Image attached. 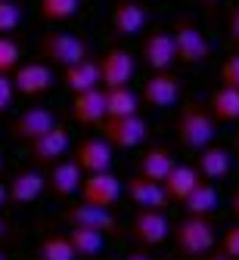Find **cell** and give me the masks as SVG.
I'll list each match as a JSON object with an SVG mask.
<instances>
[{
    "mask_svg": "<svg viewBox=\"0 0 239 260\" xmlns=\"http://www.w3.org/2000/svg\"><path fill=\"white\" fill-rule=\"evenodd\" d=\"M199 4H202L205 10H215V7H218V0H199Z\"/></svg>",
    "mask_w": 239,
    "mask_h": 260,
    "instance_id": "cell-40",
    "label": "cell"
},
{
    "mask_svg": "<svg viewBox=\"0 0 239 260\" xmlns=\"http://www.w3.org/2000/svg\"><path fill=\"white\" fill-rule=\"evenodd\" d=\"M38 47H41V56L50 59V65H62V69H68V65H75V62L90 56L87 44L75 35H65V31H47Z\"/></svg>",
    "mask_w": 239,
    "mask_h": 260,
    "instance_id": "cell-5",
    "label": "cell"
},
{
    "mask_svg": "<svg viewBox=\"0 0 239 260\" xmlns=\"http://www.w3.org/2000/svg\"><path fill=\"white\" fill-rule=\"evenodd\" d=\"M171 168H174V155H171L168 146H149L140 158V177L155 180V183H162L171 174Z\"/></svg>",
    "mask_w": 239,
    "mask_h": 260,
    "instance_id": "cell-24",
    "label": "cell"
},
{
    "mask_svg": "<svg viewBox=\"0 0 239 260\" xmlns=\"http://www.w3.org/2000/svg\"><path fill=\"white\" fill-rule=\"evenodd\" d=\"M171 31H174V35H171V41H174V56H177V62H183V65H199V62H205V59L211 56V44L205 41V35L199 31V25H196L193 19L180 16Z\"/></svg>",
    "mask_w": 239,
    "mask_h": 260,
    "instance_id": "cell-3",
    "label": "cell"
},
{
    "mask_svg": "<svg viewBox=\"0 0 239 260\" xmlns=\"http://www.w3.org/2000/svg\"><path fill=\"white\" fill-rule=\"evenodd\" d=\"M38 260H75V248L65 236H47L38 245Z\"/></svg>",
    "mask_w": 239,
    "mask_h": 260,
    "instance_id": "cell-29",
    "label": "cell"
},
{
    "mask_svg": "<svg viewBox=\"0 0 239 260\" xmlns=\"http://www.w3.org/2000/svg\"><path fill=\"white\" fill-rule=\"evenodd\" d=\"M72 115H75L78 124H99L102 118H106V90L93 87L87 93H75Z\"/></svg>",
    "mask_w": 239,
    "mask_h": 260,
    "instance_id": "cell-20",
    "label": "cell"
},
{
    "mask_svg": "<svg viewBox=\"0 0 239 260\" xmlns=\"http://www.w3.org/2000/svg\"><path fill=\"white\" fill-rule=\"evenodd\" d=\"M221 254H224L227 260H239V223L230 226V230L224 233V239H221Z\"/></svg>",
    "mask_w": 239,
    "mask_h": 260,
    "instance_id": "cell-34",
    "label": "cell"
},
{
    "mask_svg": "<svg viewBox=\"0 0 239 260\" xmlns=\"http://www.w3.org/2000/svg\"><path fill=\"white\" fill-rule=\"evenodd\" d=\"M115 149L102 140V137H87L78 143L75 149V165L84 171V174H99V171H109L112 168V155Z\"/></svg>",
    "mask_w": 239,
    "mask_h": 260,
    "instance_id": "cell-14",
    "label": "cell"
},
{
    "mask_svg": "<svg viewBox=\"0 0 239 260\" xmlns=\"http://www.w3.org/2000/svg\"><path fill=\"white\" fill-rule=\"evenodd\" d=\"M81 199H84V205L115 208V202L121 199V180H118L112 171L87 174V177L81 180Z\"/></svg>",
    "mask_w": 239,
    "mask_h": 260,
    "instance_id": "cell-8",
    "label": "cell"
},
{
    "mask_svg": "<svg viewBox=\"0 0 239 260\" xmlns=\"http://www.w3.org/2000/svg\"><path fill=\"white\" fill-rule=\"evenodd\" d=\"M174 242L183 257H199L215 248V223L211 217H183L174 226Z\"/></svg>",
    "mask_w": 239,
    "mask_h": 260,
    "instance_id": "cell-2",
    "label": "cell"
},
{
    "mask_svg": "<svg viewBox=\"0 0 239 260\" xmlns=\"http://www.w3.org/2000/svg\"><path fill=\"white\" fill-rule=\"evenodd\" d=\"M221 84L239 90V53L230 56V59H224V65H221Z\"/></svg>",
    "mask_w": 239,
    "mask_h": 260,
    "instance_id": "cell-33",
    "label": "cell"
},
{
    "mask_svg": "<svg viewBox=\"0 0 239 260\" xmlns=\"http://www.w3.org/2000/svg\"><path fill=\"white\" fill-rule=\"evenodd\" d=\"M137 62L127 50L121 47H109L99 59V87L102 90H115V87H127V81L134 78Z\"/></svg>",
    "mask_w": 239,
    "mask_h": 260,
    "instance_id": "cell-7",
    "label": "cell"
},
{
    "mask_svg": "<svg viewBox=\"0 0 239 260\" xmlns=\"http://www.w3.org/2000/svg\"><path fill=\"white\" fill-rule=\"evenodd\" d=\"M124 260H149L146 254H130V257H124Z\"/></svg>",
    "mask_w": 239,
    "mask_h": 260,
    "instance_id": "cell-41",
    "label": "cell"
},
{
    "mask_svg": "<svg viewBox=\"0 0 239 260\" xmlns=\"http://www.w3.org/2000/svg\"><path fill=\"white\" fill-rule=\"evenodd\" d=\"M99 137L106 140L112 149H137L146 134H149V127L140 115H127V118H102L99 124Z\"/></svg>",
    "mask_w": 239,
    "mask_h": 260,
    "instance_id": "cell-4",
    "label": "cell"
},
{
    "mask_svg": "<svg viewBox=\"0 0 239 260\" xmlns=\"http://www.w3.org/2000/svg\"><path fill=\"white\" fill-rule=\"evenodd\" d=\"M215 134H218V130H215V118H211V112L205 109L202 103L183 106L180 121H177V140H180V146L199 152L205 146H211Z\"/></svg>",
    "mask_w": 239,
    "mask_h": 260,
    "instance_id": "cell-1",
    "label": "cell"
},
{
    "mask_svg": "<svg viewBox=\"0 0 239 260\" xmlns=\"http://www.w3.org/2000/svg\"><path fill=\"white\" fill-rule=\"evenodd\" d=\"M81 7V0H41V16L47 22H65Z\"/></svg>",
    "mask_w": 239,
    "mask_h": 260,
    "instance_id": "cell-30",
    "label": "cell"
},
{
    "mask_svg": "<svg viewBox=\"0 0 239 260\" xmlns=\"http://www.w3.org/2000/svg\"><path fill=\"white\" fill-rule=\"evenodd\" d=\"M10 230H13V226H10L4 217H0V239H10Z\"/></svg>",
    "mask_w": 239,
    "mask_h": 260,
    "instance_id": "cell-37",
    "label": "cell"
},
{
    "mask_svg": "<svg viewBox=\"0 0 239 260\" xmlns=\"http://www.w3.org/2000/svg\"><path fill=\"white\" fill-rule=\"evenodd\" d=\"M62 220L68 226H81V230H96L102 236L118 233V220L112 214V208H96V205H68L62 211Z\"/></svg>",
    "mask_w": 239,
    "mask_h": 260,
    "instance_id": "cell-6",
    "label": "cell"
},
{
    "mask_svg": "<svg viewBox=\"0 0 239 260\" xmlns=\"http://www.w3.org/2000/svg\"><path fill=\"white\" fill-rule=\"evenodd\" d=\"M127 195H130V202L137 208H149V211H165L168 208V195H165L162 183L146 180L140 174L127 180Z\"/></svg>",
    "mask_w": 239,
    "mask_h": 260,
    "instance_id": "cell-18",
    "label": "cell"
},
{
    "mask_svg": "<svg viewBox=\"0 0 239 260\" xmlns=\"http://www.w3.org/2000/svg\"><path fill=\"white\" fill-rule=\"evenodd\" d=\"M236 149H239V134H236Z\"/></svg>",
    "mask_w": 239,
    "mask_h": 260,
    "instance_id": "cell-43",
    "label": "cell"
},
{
    "mask_svg": "<svg viewBox=\"0 0 239 260\" xmlns=\"http://www.w3.org/2000/svg\"><path fill=\"white\" fill-rule=\"evenodd\" d=\"M230 171V152L227 146H205L199 149V171L205 180H221Z\"/></svg>",
    "mask_w": 239,
    "mask_h": 260,
    "instance_id": "cell-25",
    "label": "cell"
},
{
    "mask_svg": "<svg viewBox=\"0 0 239 260\" xmlns=\"http://www.w3.org/2000/svg\"><path fill=\"white\" fill-rule=\"evenodd\" d=\"M130 236L140 242L143 248H158L168 236H171V223L165 217V211H149V208H140L134 214V223H130Z\"/></svg>",
    "mask_w": 239,
    "mask_h": 260,
    "instance_id": "cell-9",
    "label": "cell"
},
{
    "mask_svg": "<svg viewBox=\"0 0 239 260\" xmlns=\"http://www.w3.org/2000/svg\"><path fill=\"white\" fill-rule=\"evenodd\" d=\"M0 171H4V158H0Z\"/></svg>",
    "mask_w": 239,
    "mask_h": 260,
    "instance_id": "cell-44",
    "label": "cell"
},
{
    "mask_svg": "<svg viewBox=\"0 0 239 260\" xmlns=\"http://www.w3.org/2000/svg\"><path fill=\"white\" fill-rule=\"evenodd\" d=\"M196 183H199L196 168H190V165H174V168H171V174L162 180V189H165V195H168V202H183L187 195L196 189Z\"/></svg>",
    "mask_w": 239,
    "mask_h": 260,
    "instance_id": "cell-22",
    "label": "cell"
},
{
    "mask_svg": "<svg viewBox=\"0 0 239 260\" xmlns=\"http://www.w3.org/2000/svg\"><path fill=\"white\" fill-rule=\"evenodd\" d=\"M112 31L121 38H134V35H140V31L146 28L149 16H146V7L140 4V0H115V7H112Z\"/></svg>",
    "mask_w": 239,
    "mask_h": 260,
    "instance_id": "cell-15",
    "label": "cell"
},
{
    "mask_svg": "<svg viewBox=\"0 0 239 260\" xmlns=\"http://www.w3.org/2000/svg\"><path fill=\"white\" fill-rule=\"evenodd\" d=\"M62 84L68 93H87L99 87V62L87 56L75 65H68V69H62Z\"/></svg>",
    "mask_w": 239,
    "mask_h": 260,
    "instance_id": "cell-19",
    "label": "cell"
},
{
    "mask_svg": "<svg viewBox=\"0 0 239 260\" xmlns=\"http://www.w3.org/2000/svg\"><path fill=\"white\" fill-rule=\"evenodd\" d=\"M65 239L75 248V257H96L106 248V236L96 233V230H81V226H72Z\"/></svg>",
    "mask_w": 239,
    "mask_h": 260,
    "instance_id": "cell-27",
    "label": "cell"
},
{
    "mask_svg": "<svg viewBox=\"0 0 239 260\" xmlns=\"http://www.w3.org/2000/svg\"><path fill=\"white\" fill-rule=\"evenodd\" d=\"M19 56H22L19 44H16L10 35H0V75L16 72V69H19Z\"/></svg>",
    "mask_w": 239,
    "mask_h": 260,
    "instance_id": "cell-31",
    "label": "cell"
},
{
    "mask_svg": "<svg viewBox=\"0 0 239 260\" xmlns=\"http://www.w3.org/2000/svg\"><path fill=\"white\" fill-rule=\"evenodd\" d=\"M208 106H211L208 112H211L215 121H239V90L221 84V87L211 93Z\"/></svg>",
    "mask_w": 239,
    "mask_h": 260,
    "instance_id": "cell-26",
    "label": "cell"
},
{
    "mask_svg": "<svg viewBox=\"0 0 239 260\" xmlns=\"http://www.w3.org/2000/svg\"><path fill=\"white\" fill-rule=\"evenodd\" d=\"M44 186H47V180H44L38 171L22 168V171L13 174V180H10V186H7V195H10V202H16V205H31V202L41 199Z\"/></svg>",
    "mask_w": 239,
    "mask_h": 260,
    "instance_id": "cell-17",
    "label": "cell"
},
{
    "mask_svg": "<svg viewBox=\"0 0 239 260\" xmlns=\"http://www.w3.org/2000/svg\"><path fill=\"white\" fill-rule=\"evenodd\" d=\"M13 90L22 96H41L53 87V69L47 62H25L13 72Z\"/></svg>",
    "mask_w": 239,
    "mask_h": 260,
    "instance_id": "cell-12",
    "label": "cell"
},
{
    "mask_svg": "<svg viewBox=\"0 0 239 260\" xmlns=\"http://www.w3.org/2000/svg\"><path fill=\"white\" fill-rule=\"evenodd\" d=\"M7 202H10V195H7V186H4V183H0V208H4Z\"/></svg>",
    "mask_w": 239,
    "mask_h": 260,
    "instance_id": "cell-38",
    "label": "cell"
},
{
    "mask_svg": "<svg viewBox=\"0 0 239 260\" xmlns=\"http://www.w3.org/2000/svg\"><path fill=\"white\" fill-rule=\"evenodd\" d=\"M227 25H230V41L239 47V7L230 10V22H227Z\"/></svg>",
    "mask_w": 239,
    "mask_h": 260,
    "instance_id": "cell-36",
    "label": "cell"
},
{
    "mask_svg": "<svg viewBox=\"0 0 239 260\" xmlns=\"http://www.w3.org/2000/svg\"><path fill=\"white\" fill-rule=\"evenodd\" d=\"M137 109H140V96L130 87L106 90V118H127V115H137Z\"/></svg>",
    "mask_w": 239,
    "mask_h": 260,
    "instance_id": "cell-28",
    "label": "cell"
},
{
    "mask_svg": "<svg viewBox=\"0 0 239 260\" xmlns=\"http://www.w3.org/2000/svg\"><path fill=\"white\" fill-rule=\"evenodd\" d=\"M205 260H227V257H224V254H208Z\"/></svg>",
    "mask_w": 239,
    "mask_h": 260,
    "instance_id": "cell-42",
    "label": "cell"
},
{
    "mask_svg": "<svg viewBox=\"0 0 239 260\" xmlns=\"http://www.w3.org/2000/svg\"><path fill=\"white\" fill-rule=\"evenodd\" d=\"M13 96H16V90H13L10 75H0V115H4V112L13 106Z\"/></svg>",
    "mask_w": 239,
    "mask_h": 260,
    "instance_id": "cell-35",
    "label": "cell"
},
{
    "mask_svg": "<svg viewBox=\"0 0 239 260\" xmlns=\"http://www.w3.org/2000/svg\"><path fill=\"white\" fill-rule=\"evenodd\" d=\"M0 260H7V257H4V254H0Z\"/></svg>",
    "mask_w": 239,
    "mask_h": 260,
    "instance_id": "cell-45",
    "label": "cell"
},
{
    "mask_svg": "<svg viewBox=\"0 0 239 260\" xmlns=\"http://www.w3.org/2000/svg\"><path fill=\"white\" fill-rule=\"evenodd\" d=\"M81 180H84V171L75 165V158H72V161H56L47 183H50V192L53 195L68 199V195H75L81 189Z\"/></svg>",
    "mask_w": 239,
    "mask_h": 260,
    "instance_id": "cell-21",
    "label": "cell"
},
{
    "mask_svg": "<svg viewBox=\"0 0 239 260\" xmlns=\"http://www.w3.org/2000/svg\"><path fill=\"white\" fill-rule=\"evenodd\" d=\"M19 22H22L19 4H13V0H0V35H10V31H16Z\"/></svg>",
    "mask_w": 239,
    "mask_h": 260,
    "instance_id": "cell-32",
    "label": "cell"
},
{
    "mask_svg": "<svg viewBox=\"0 0 239 260\" xmlns=\"http://www.w3.org/2000/svg\"><path fill=\"white\" fill-rule=\"evenodd\" d=\"M65 149H68V130L56 121L44 137L31 143V161L34 165H56V161H62Z\"/></svg>",
    "mask_w": 239,
    "mask_h": 260,
    "instance_id": "cell-16",
    "label": "cell"
},
{
    "mask_svg": "<svg viewBox=\"0 0 239 260\" xmlns=\"http://www.w3.org/2000/svg\"><path fill=\"white\" fill-rule=\"evenodd\" d=\"M140 56H143V62L152 72H168L171 65H174V59H177L171 31H162V28L149 31V35L143 38V44H140Z\"/></svg>",
    "mask_w": 239,
    "mask_h": 260,
    "instance_id": "cell-13",
    "label": "cell"
},
{
    "mask_svg": "<svg viewBox=\"0 0 239 260\" xmlns=\"http://www.w3.org/2000/svg\"><path fill=\"white\" fill-rule=\"evenodd\" d=\"M53 124H56V115H53L50 109H44V106H31V109H25V112L13 121L10 137L19 140V143H34L38 137H44Z\"/></svg>",
    "mask_w": 239,
    "mask_h": 260,
    "instance_id": "cell-11",
    "label": "cell"
},
{
    "mask_svg": "<svg viewBox=\"0 0 239 260\" xmlns=\"http://www.w3.org/2000/svg\"><path fill=\"white\" fill-rule=\"evenodd\" d=\"M180 93H183V84L177 75H171V72H155L149 75V81L143 84V103L149 109H168V106H174L180 100Z\"/></svg>",
    "mask_w": 239,
    "mask_h": 260,
    "instance_id": "cell-10",
    "label": "cell"
},
{
    "mask_svg": "<svg viewBox=\"0 0 239 260\" xmlns=\"http://www.w3.org/2000/svg\"><path fill=\"white\" fill-rule=\"evenodd\" d=\"M183 208L190 217H211L218 211V189L211 180H199L196 189L183 199Z\"/></svg>",
    "mask_w": 239,
    "mask_h": 260,
    "instance_id": "cell-23",
    "label": "cell"
},
{
    "mask_svg": "<svg viewBox=\"0 0 239 260\" xmlns=\"http://www.w3.org/2000/svg\"><path fill=\"white\" fill-rule=\"evenodd\" d=\"M233 214H236V217H239V189H236V192H233Z\"/></svg>",
    "mask_w": 239,
    "mask_h": 260,
    "instance_id": "cell-39",
    "label": "cell"
}]
</instances>
